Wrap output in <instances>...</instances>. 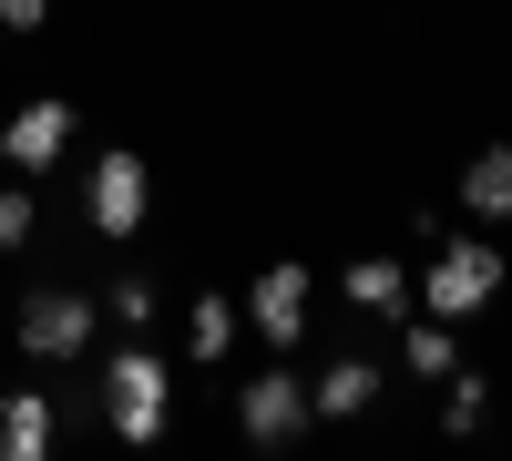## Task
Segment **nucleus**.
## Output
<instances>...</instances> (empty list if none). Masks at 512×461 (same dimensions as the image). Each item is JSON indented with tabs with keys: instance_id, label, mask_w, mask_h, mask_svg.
Here are the masks:
<instances>
[{
	"instance_id": "1",
	"label": "nucleus",
	"mask_w": 512,
	"mask_h": 461,
	"mask_svg": "<svg viewBox=\"0 0 512 461\" xmlns=\"http://www.w3.org/2000/svg\"><path fill=\"white\" fill-rule=\"evenodd\" d=\"M502 287H512V257L492 246V226H441V236H431V267L410 277V308L472 328V318L502 308Z\"/></svg>"
},
{
	"instance_id": "2",
	"label": "nucleus",
	"mask_w": 512,
	"mask_h": 461,
	"mask_svg": "<svg viewBox=\"0 0 512 461\" xmlns=\"http://www.w3.org/2000/svg\"><path fill=\"white\" fill-rule=\"evenodd\" d=\"M93 390H103V431L134 441V451H154L164 421H175V369L154 359V339H123V349L93 369Z\"/></svg>"
},
{
	"instance_id": "3",
	"label": "nucleus",
	"mask_w": 512,
	"mask_h": 461,
	"mask_svg": "<svg viewBox=\"0 0 512 461\" xmlns=\"http://www.w3.org/2000/svg\"><path fill=\"white\" fill-rule=\"evenodd\" d=\"M154 216V164L144 144H103L93 164H82V226H93L103 246H134Z\"/></svg>"
},
{
	"instance_id": "4",
	"label": "nucleus",
	"mask_w": 512,
	"mask_h": 461,
	"mask_svg": "<svg viewBox=\"0 0 512 461\" xmlns=\"http://www.w3.org/2000/svg\"><path fill=\"white\" fill-rule=\"evenodd\" d=\"M93 328H103V308L82 298V287H31L21 318H11V339H21L41 369H72L82 349H93Z\"/></svg>"
},
{
	"instance_id": "5",
	"label": "nucleus",
	"mask_w": 512,
	"mask_h": 461,
	"mask_svg": "<svg viewBox=\"0 0 512 461\" xmlns=\"http://www.w3.org/2000/svg\"><path fill=\"white\" fill-rule=\"evenodd\" d=\"M308 308H318V277H308V257L256 267V287H246V328H256L267 349H308Z\"/></svg>"
},
{
	"instance_id": "6",
	"label": "nucleus",
	"mask_w": 512,
	"mask_h": 461,
	"mask_svg": "<svg viewBox=\"0 0 512 461\" xmlns=\"http://www.w3.org/2000/svg\"><path fill=\"white\" fill-rule=\"evenodd\" d=\"M236 431H246V451L308 441V380H297V369H256V380H236Z\"/></svg>"
},
{
	"instance_id": "7",
	"label": "nucleus",
	"mask_w": 512,
	"mask_h": 461,
	"mask_svg": "<svg viewBox=\"0 0 512 461\" xmlns=\"http://www.w3.org/2000/svg\"><path fill=\"white\" fill-rule=\"evenodd\" d=\"M72 134H82V113H72L62 93H31L11 123H0V164H11V175H52Z\"/></svg>"
},
{
	"instance_id": "8",
	"label": "nucleus",
	"mask_w": 512,
	"mask_h": 461,
	"mask_svg": "<svg viewBox=\"0 0 512 461\" xmlns=\"http://www.w3.org/2000/svg\"><path fill=\"white\" fill-rule=\"evenodd\" d=\"M379 400H390V369H379L369 349H338L318 380H308V421H369Z\"/></svg>"
},
{
	"instance_id": "9",
	"label": "nucleus",
	"mask_w": 512,
	"mask_h": 461,
	"mask_svg": "<svg viewBox=\"0 0 512 461\" xmlns=\"http://www.w3.org/2000/svg\"><path fill=\"white\" fill-rule=\"evenodd\" d=\"M461 226H512V134L472 144V164H461Z\"/></svg>"
},
{
	"instance_id": "10",
	"label": "nucleus",
	"mask_w": 512,
	"mask_h": 461,
	"mask_svg": "<svg viewBox=\"0 0 512 461\" xmlns=\"http://www.w3.org/2000/svg\"><path fill=\"white\" fill-rule=\"evenodd\" d=\"M236 339H246V308L226 298V287L185 298V359H195V369H226V359H236Z\"/></svg>"
},
{
	"instance_id": "11",
	"label": "nucleus",
	"mask_w": 512,
	"mask_h": 461,
	"mask_svg": "<svg viewBox=\"0 0 512 461\" xmlns=\"http://www.w3.org/2000/svg\"><path fill=\"white\" fill-rule=\"evenodd\" d=\"M338 298H349L359 318H410V267L400 257H349L338 267Z\"/></svg>"
},
{
	"instance_id": "12",
	"label": "nucleus",
	"mask_w": 512,
	"mask_h": 461,
	"mask_svg": "<svg viewBox=\"0 0 512 461\" xmlns=\"http://www.w3.org/2000/svg\"><path fill=\"white\" fill-rule=\"evenodd\" d=\"M52 390H0V461H41L52 451Z\"/></svg>"
},
{
	"instance_id": "13",
	"label": "nucleus",
	"mask_w": 512,
	"mask_h": 461,
	"mask_svg": "<svg viewBox=\"0 0 512 461\" xmlns=\"http://www.w3.org/2000/svg\"><path fill=\"white\" fill-rule=\"evenodd\" d=\"M400 369H410V380H451V369H461V328L431 318V308H410L400 318Z\"/></svg>"
},
{
	"instance_id": "14",
	"label": "nucleus",
	"mask_w": 512,
	"mask_h": 461,
	"mask_svg": "<svg viewBox=\"0 0 512 461\" xmlns=\"http://www.w3.org/2000/svg\"><path fill=\"white\" fill-rule=\"evenodd\" d=\"M441 390H451V400H441V431H461V441H472V431L492 421V380H482V359H461Z\"/></svg>"
},
{
	"instance_id": "15",
	"label": "nucleus",
	"mask_w": 512,
	"mask_h": 461,
	"mask_svg": "<svg viewBox=\"0 0 512 461\" xmlns=\"http://www.w3.org/2000/svg\"><path fill=\"white\" fill-rule=\"evenodd\" d=\"M103 318L123 328V339H154V328H164V287H154V277H113Z\"/></svg>"
},
{
	"instance_id": "16",
	"label": "nucleus",
	"mask_w": 512,
	"mask_h": 461,
	"mask_svg": "<svg viewBox=\"0 0 512 461\" xmlns=\"http://www.w3.org/2000/svg\"><path fill=\"white\" fill-rule=\"evenodd\" d=\"M31 226H41V205H31L21 185H0V257H21V246H31Z\"/></svg>"
},
{
	"instance_id": "17",
	"label": "nucleus",
	"mask_w": 512,
	"mask_h": 461,
	"mask_svg": "<svg viewBox=\"0 0 512 461\" xmlns=\"http://www.w3.org/2000/svg\"><path fill=\"white\" fill-rule=\"evenodd\" d=\"M52 21V0H0V31H41Z\"/></svg>"
}]
</instances>
